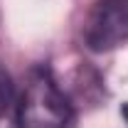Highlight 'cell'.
<instances>
[{
	"label": "cell",
	"instance_id": "obj_4",
	"mask_svg": "<svg viewBox=\"0 0 128 128\" xmlns=\"http://www.w3.org/2000/svg\"><path fill=\"white\" fill-rule=\"evenodd\" d=\"M123 116H126V121H128V104L123 106Z\"/></svg>",
	"mask_w": 128,
	"mask_h": 128
},
{
	"label": "cell",
	"instance_id": "obj_3",
	"mask_svg": "<svg viewBox=\"0 0 128 128\" xmlns=\"http://www.w3.org/2000/svg\"><path fill=\"white\" fill-rule=\"evenodd\" d=\"M10 104H12V81L8 76V72L0 66V118L10 108Z\"/></svg>",
	"mask_w": 128,
	"mask_h": 128
},
{
	"label": "cell",
	"instance_id": "obj_1",
	"mask_svg": "<svg viewBox=\"0 0 128 128\" xmlns=\"http://www.w3.org/2000/svg\"><path fill=\"white\" fill-rule=\"evenodd\" d=\"M72 118V104L49 69H34L17 101V128H69Z\"/></svg>",
	"mask_w": 128,
	"mask_h": 128
},
{
	"label": "cell",
	"instance_id": "obj_2",
	"mask_svg": "<svg viewBox=\"0 0 128 128\" xmlns=\"http://www.w3.org/2000/svg\"><path fill=\"white\" fill-rule=\"evenodd\" d=\"M128 40V0H98L84 22V42L94 52L116 49Z\"/></svg>",
	"mask_w": 128,
	"mask_h": 128
}]
</instances>
